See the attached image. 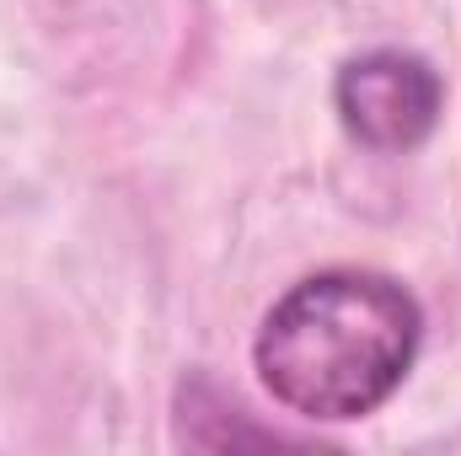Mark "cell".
Listing matches in <instances>:
<instances>
[{"label":"cell","instance_id":"6da1fadb","mask_svg":"<svg viewBox=\"0 0 461 456\" xmlns=\"http://www.w3.org/2000/svg\"><path fill=\"white\" fill-rule=\"evenodd\" d=\"M419 343L424 306L408 285L370 269H322L268 306L252 365L279 408L317 424H348L375 414L408 381Z\"/></svg>","mask_w":461,"mask_h":456},{"label":"cell","instance_id":"7a4b0ae2","mask_svg":"<svg viewBox=\"0 0 461 456\" xmlns=\"http://www.w3.org/2000/svg\"><path fill=\"white\" fill-rule=\"evenodd\" d=\"M333 108L354 145H365L375 156H402L435 134L440 108H446V81L424 54L370 49L339 70Z\"/></svg>","mask_w":461,"mask_h":456}]
</instances>
